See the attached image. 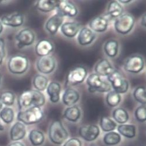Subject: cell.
<instances>
[{
    "label": "cell",
    "instance_id": "6da1fadb",
    "mask_svg": "<svg viewBox=\"0 0 146 146\" xmlns=\"http://www.w3.org/2000/svg\"><path fill=\"white\" fill-rule=\"evenodd\" d=\"M45 102V96L37 90L24 91L18 98V105L20 111L26 110L31 106L40 107Z\"/></svg>",
    "mask_w": 146,
    "mask_h": 146
},
{
    "label": "cell",
    "instance_id": "7a4b0ae2",
    "mask_svg": "<svg viewBox=\"0 0 146 146\" xmlns=\"http://www.w3.org/2000/svg\"><path fill=\"white\" fill-rule=\"evenodd\" d=\"M44 117V112L38 106H31L23 111H20L17 114V119L21 123L31 125L38 123Z\"/></svg>",
    "mask_w": 146,
    "mask_h": 146
},
{
    "label": "cell",
    "instance_id": "3957f363",
    "mask_svg": "<svg viewBox=\"0 0 146 146\" xmlns=\"http://www.w3.org/2000/svg\"><path fill=\"white\" fill-rule=\"evenodd\" d=\"M49 137L51 142L55 144H62L68 138V133L59 120H55L49 128Z\"/></svg>",
    "mask_w": 146,
    "mask_h": 146
},
{
    "label": "cell",
    "instance_id": "277c9868",
    "mask_svg": "<svg viewBox=\"0 0 146 146\" xmlns=\"http://www.w3.org/2000/svg\"><path fill=\"white\" fill-rule=\"evenodd\" d=\"M87 70L83 66H77L71 69L66 77V85L70 87L82 83L87 76Z\"/></svg>",
    "mask_w": 146,
    "mask_h": 146
},
{
    "label": "cell",
    "instance_id": "5b68a950",
    "mask_svg": "<svg viewBox=\"0 0 146 146\" xmlns=\"http://www.w3.org/2000/svg\"><path fill=\"white\" fill-rule=\"evenodd\" d=\"M135 24V19L130 14H123L117 17L114 23V27L117 33L126 35L130 33Z\"/></svg>",
    "mask_w": 146,
    "mask_h": 146
},
{
    "label": "cell",
    "instance_id": "8992f818",
    "mask_svg": "<svg viewBox=\"0 0 146 146\" xmlns=\"http://www.w3.org/2000/svg\"><path fill=\"white\" fill-rule=\"evenodd\" d=\"M86 83L88 86V90L91 93L95 92H106L111 90L110 84L105 81H103L100 77L96 74L90 75L86 80Z\"/></svg>",
    "mask_w": 146,
    "mask_h": 146
},
{
    "label": "cell",
    "instance_id": "52a82bcc",
    "mask_svg": "<svg viewBox=\"0 0 146 146\" xmlns=\"http://www.w3.org/2000/svg\"><path fill=\"white\" fill-rule=\"evenodd\" d=\"M108 80L111 83L114 90L118 94L127 92L129 88L128 82L123 79L120 72L117 70H114L108 76Z\"/></svg>",
    "mask_w": 146,
    "mask_h": 146
},
{
    "label": "cell",
    "instance_id": "ba28073f",
    "mask_svg": "<svg viewBox=\"0 0 146 146\" xmlns=\"http://www.w3.org/2000/svg\"><path fill=\"white\" fill-rule=\"evenodd\" d=\"M29 67V60L23 56H15L11 57L8 62L9 71L13 74H22Z\"/></svg>",
    "mask_w": 146,
    "mask_h": 146
},
{
    "label": "cell",
    "instance_id": "9c48e42d",
    "mask_svg": "<svg viewBox=\"0 0 146 146\" xmlns=\"http://www.w3.org/2000/svg\"><path fill=\"white\" fill-rule=\"evenodd\" d=\"M144 66V61L140 56H133L129 57L124 64V69L126 71L137 74L140 72Z\"/></svg>",
    "mask_w": 146,
    "mask_h": 146
},
{
    "label": "cell",
    "instance_id": "30bf717a",
    "mask_svg": "<svg viewBox=\"0 0 146 146\" xmlns=\"http://www.w3.org/2000/svg\"><path fill=\"white\" fill-rule=\"evenodd\" d=\"M56 66V62L54 58L51 56L41 57L37 61V67L40 72L44 74L52 73Z\"/></svg>",
    "mask_w": 146,
    "mask_h": 146
},
{
    "label": "cell",
    "instance_id": "8fae6325",
    "mask_svg": "<svg viewBox=\"0 0 146 146\" xmlns=\"http://www.w3.org/2000/svg\"><path fill=\"white\" fill-rule=\"evenodd\" d=\"M56 9L57 14L63 17L64 16L75 17L78 13L76 6L72 3L67 1H59Z\"/></svg>",
    "mask_w": 146,
    "mask_h": 146
},
{
    "label": "cell",
    "instance_id": "7c38bea8",
    "mask_svg": "<svg viewBox=\"0 0 146 146\" xmlns=\"http://www.w3.org/2000/svg\"><path fill=\"white\" fill-rule=\"evenodd\" d=\"M16 39L18 42L17 46L21 48L24 46L32 44L35 40V34L30 29H25L20 31L16 36Z\"/></svg>",
    "mask_w": 146,
    "mask_h": 146
},
{
    "label": "cell",
    "instance_id": "4fadbf2b",
    "mask_svg": "<svg viewBox=\"0 0 146 146\" xmlns=\"http://www.w3.org/2000/svg\"><path fill=\"white\" fill-rule=\"evenodd\" d=\"M79 133L85 140L92 141L96 139L100 135V129L96 125H84L80 128Z\"/></svg>",
    "mask_w": 146,
    "mask_h": 146
},
{
    "label": "cell",
    "instance_id": "5bb4252c",
    "mask_svg": "<svg viewBox=\"0 0 146 146\" xmlns=\"http://www.w3.org/2000/svg\"><path fill=\"white\" fill-rule=\"evenodd\" d=\"M35 50L38 56H46L54 50V45L49 40L42 39L36 44Z\"/></svg>",
    "mask_w": 146,
    "mask_h": 146
},
{
    "label": "cell",
    "instance_id": "9a60e30c",
    "mask_svg": "<svg viewBox=\"0 0 146 146\" xmlns=\"http://www.w3.org/2000/svg\"><path fill=\"white\" fill-rule=\"evenodd\" d=\"M80 99V94L77 91L72 88L66 89L62 96L63 103L68 106H72Z\"/></svg>",
    "mask_w": 146,
    "mask_h": 146
},
{
    "label": "cell",
    "instance_id": "2e32d148",
    "mask_svg": "<svg viewBox=\"0 0 146 146\" xmlns=\"http://www.w3.org/2000/svg\"><path fill=\"white\" fill-rule=\"evenodd\" d=\"M96 34L90 29L87 27L82 28L78 35V42L81 46H86L92 43L95 39Z\"/></svg>",
    "mask_w": 146,
    "mask_h": 146
},
{
    "label": "cell",
    "instance_id": "e0dca14e",
    "mask_svg": "<svg viewBox=\"0 0 146 146\" xmlns=\"http://www.w3.org/2000/svg\"><path fill=\"white\" fill-rule=\"evenodd\" d=\"M80 29V24L76 22H66L61 26V32L68 37L73 38L76 36Z\"/></svg>",
    "mask_w": 146,
    "mask_h": 146
},
{
    "label": "cell",
    "instance_id": "ac0fdd59",
    "mask_svg": "<svg viewBox=\"0 0 146 146\" xmlns=\"http://www.w3.org/2000/svg\"><path fill=\"white\" fill-rule=\"evenodd\" d=\"M108 24V20L106 18L102 16H97L91 20L89 25L93 31L97 33H103L107 30Z\"/></svg>",
    "mask_w": 146,
    "mask_h": 146
},
{
    "label": "cell",
    "instance_id": "d6986e66",
    "mask_svg": "<svg viewBox=\"0 0 146 146\" xmlns=\"http://www.w3.org/2000/svg\"><path fill=\"white\" fill-rule=\"evenodd\" d=\"M63 17L56 14L49 19L45 25L46 30L52 35H55L58 31L59 27L62 25Z\"/></svg>",
    "mask_w": 146,
    "mask_h": 146
},
{
    "label": "cell",
    "instance_id": "ffe728a7",
    "mask_svg": "<svg viewBox=\"0 0 146 146\" xmlns=\"http://www.w3.org/2000/svg\"><path fill=\"white\" fill-rule=\"evenodd\" d=\"M114 70L111 63L106 59H103L97 63L94 68L97 75L99 76H108Z\"/></svg>",
    "mask_w": 146,
    "mask_h": 146
},
{
    "label": "cell",
    "instance_id": "44dd1931",
    "mask_svg": "<svg viewBox=\"0 0 146 146\" xmlns=\"http://www.w3.org/2000/svg\"><path fill=\"white\" fill-rule=\"evenodd\" d=\"M24 21V17L21 14L16 13L10 16H5L1 18V22L5 26L12 27L21 26Z\"/></svg>",
    "mask_w": 146,
    "mask_h": 146
},
{
    "label": "cell",
    "instance_id": "7402d4cb",
    "mask_svg": "<svg viewBox=\"0 0 146 146\" xmlns=\"http://www.w3.org/2000/svg\"><path fill=\"white\" fill-rule=\"evenodd\" d=\"M26 134V127L21 122L16 123L11 129L10 135L12 141H18L23 139Z\"/></svg>",
    "mask_w": 146,
    "mask_h": 146
},
{
    "label": "cell",
    "instance_id": "603a6c76",
    "mask_svg": "<svg viewBox=\"0 0 146 146\" xmlns=\"http://www.w3.org/2000/svg\"><path fill=\"white\" fill-rule=\"evenodd\" d=\"M61 86L59 83L51 82L47 87V93L52 103H57L60 100Z\"/></svg>",
    "mask_w": 146,
    "mask_h": 146
},
{
    "label": "cell",
    "instance_id": "cb8c5ba5",
    "mask_svg": "<svg viewBox=\"0 0 146 146\" xmlns=\"http://www.w3.org/2000/svg\"><path fill=\"white\" fill-rule=\"evenodd\" d=\"M81 110L77 106H72L67 108L64 112V117L71 122L75 123L80 118Z\"/></svg>",
    "mask_w": 146,
    "mask_h": 146
},
{
    "label": "cell",
    "instance_id": "d4e9b609",
    "mask_svg": "<svg viewBox=\"0 0 146 146\" xmlns=\"http://www.w3.org/2000/svg\"><path fill=\"white\" fill-rule=\"evenodd\" d=\"M59 1L56 0H40L37 2V8L43 12H50L56 9Z\"/></svg>",
    "mask_w": 146,
    "mask_h": 146
},
{
    "label": "cell",
    "instance_id": "484cf974",
    "mask_svg": "<svg viewBox=\"0 0 146 146\" xmlns=\"http://www.w3.org/2000/svg\"><path fill=\"white\" fill-rule=\"evenodd\" d=\"M118 132L125 137L132 139L135 137L136 133V127L131 124H121L118 127Z\"/></svg>",
    "mask_w": 146,
    "mask_h": 146
},
{
    "label": "cell",
    "instance_id": "4316f807",
    "mask_svg": "<svg viewBox=\"0 0 146 146\" xmlns=\"http://www.w3.org/2000/svg\"><path fill=\"white\" fill-rule=\"evenodd\" d=\"M118 42L113 39L106 42L104 46V50L106 54L111 58L115 57L118 52Z\"/></svg>",
    "mask_w": 146,
    "mask_h": 146
},
{
    "label": "cell",
    "instance_id": "83f0119b",
    "mask_svg": "<svg viewBox=\"0 0 146 146\" xmlns=\"http://www.w3.org/2000/svg\"><path fill=\"white\" fill-rule=\"evenodd\" d=\"M113 117L118 123L123 124L128 121L129 114L125 109L119 108L113 111Z\"/></svg>",
    "mask_w": 146,
    "mask_h": 146
},
{
    "label": "cell",
    "instance_id": "f1b7e54d",
    "mask_svg": "<svg viewBox=\"0 0 146 146\" xmlns=\"http://www.w3.org/2000/svg\"><path fill=\"white\" fill-rule=\"evenodd\" d=\"M108 15L112 17H118L121 15H123L124 8L118 1H111L107 8Z\"/></svg>",
    "mask_w": 146,
    "mask_h": 146
},
{
    "label": "cell",
    "instance_id": "f546056e",
    "mask_svg": "<svg viewBox=\"0 0 146 146\" xmlns=\"http://www.w3.org/2000/svg\"><path fill=\"white\" fill-rule=\"evenodd\" d=\"M29 137L31 143L34 146L42 145L45 140V136L44 133L41 131L37 129L31 131Z\"/></svg>",
    "mask_w": 146,
    "mask_h": 146
},
{
    "label": "cell",
    "instance_id": "4dcf8cb0",
    "mask_svg": "<svg viewBox=\"0 0 146 146\" xmlns=\"http://www.w3.org/2000/svg\"><path fill=\"white\" fill-rule=\"evenodd\" d=\"M100 125L104 132H112L117 127V124L108 117H102L100 121Z\"/></svg>",
    "mask_w": 146,
    "mask_h": 146
},
{
    "label": "cell",
    "instance_id": "1f68e13d",
    "mask_svg": "<svg viewBox=\"0 0 146 146\" xmlns=\"http://www.w3.org/2000/svg\"><path fill=\"white\" fill-rule=\"evenodd\" d=\"M121 140V137L120 135L115 132H109L107 133L103 137L104 143L108 145H117Z\"/></svg>",
    "mask_w": 146,
    "mask_h": 146
},
{
    "label": "cell",
    "instance_id": "d6a6232c",
    "mask_svg": "<svg viewBox=\"0 0 146 146\" xmlns=\"http://www.w3.org/2000/svg\"><path fill=\"white\" fill-rule=\"evenodd\" d=\"M48 79L41 75H37L33 80V85L38 91H44L48 86Z\"/></svg>",
    "mask_w": 146,
    "mask_h": 146
},
{
    "label": "cell",
    "instance_id": "836d02e7",
    "mask_svg": "<svg viewBox=\"0 0 146 146\" xmlns=\"http://www.w3.org/2000/svg\"><path fill=\"white\" fill-rule=\"evenodd\" d=\"M121 96L120 94L117 93L114 91L108 92L106 97V102L107 105L110 107H115L120 102Z\"/></svg>",
    "mask_w": 146,
    "mask_h": 146
},
{
    "label": "cell",
    "instance_id": "e575fe53",
    "mask_svg": "<svg viewBox=\"0 0 146 146\" xmlns=\"http://www.w3.org/2000/svg\"><path fill=\"white\" fill-rule=\"evenodd\" d=\"M0 118L6 124H10L14 118V111L11 108H4L0 111Z\"/></svg>",
    "mask_w": 146,
    "mask_h": 146
},
{
    "label": "cell",
    "instance_id": "d590c367",
    "mask_svg": "<svg viewBox=\"0 0 146 146\" xmlns=\"http://www.w3.org/2000/svg\"><path fill=\"white\" fill-rule=\"evenodd\" d=\"M133 96L136 101L144 105L146 102L145 88L144 87L136 88L133 92Z\"/></svg>",
    "mask_w": 146,
    "mask_h": 146
},
{
    "label": "cell",
    "instance_id": "8d00e7d4",
    "mask_svg": "<svg viewBox=\"0 0 146 146\" xmlns=\"http://www.w3.org/2000/svg\"><path fill=\"white\" fill-rule=\"evenodd\" d=\"M15 95L10 91L3 92L0 95V102L7 106H11L14 104Z\"/></svg>",
    "mask_w": 146,
    "mask_h": 146
},
{
    "label": "cell",
    "instance_id": "74e56055",
    "mask_svg": "<svg viewBox=\"0 0 146 146\" xmlns=\"http://www.w3.org/2000/svg\"><path fill=\"white\" fill-rule=\"evenodd\" d=\"M146 110L144 105H141L138 107L135 110V115L136 119L139 122L143 123L146 119Z\"/></svg>",
    "mask_w": 146,
    "mask_h": 146
},
{
    "label": "cell",
    "instance_id": "f35d334b",
    "mask_svg": "<svg viewBox=\"0 0 146 146\" xmlns=\"http://www.w3.org/2000/svg\"><path fill=\"white\" fill-rule=\"evenodd\" d=\"M63 146H82V143L80 139L73 137L68 140Z\"/></svg>",
    "mask_w": 146,
    "mask_h": 146
},
{
    "label": "cell",
    "instance_id": "ab89813d",
    "mask_svg": "<svg viewBox=\"0 0 146 146\" xmlns=\"http://www.w3.org/2000/svg\"><path fill=\"white\" fill-rule=\"evenodd\" d=\"M5 56V42L3 38H0V65L2 64Z\"/></svg>",
    "mask_w": 146,
    "mask_h": 146
},
{
    "label": "cell",
    "instance_id": "60d3db41",
    "mask_svg": "<svg viewBox=\"0 0 146 146\" xmlns=\"http://www.w3.org/2000/svg\"><path fill=\"white\" fill-rule=\"evenodd\" d=\"M8 146H24V145L23 143H21V142L16 141V142H13V143L10 144Z\"/></svg>",
    "mask_w": 146,
    "mask_h": 146
},
{
    "label": "cell",
    "instance_id": "b9f144b4",
    "mask_svg": "<svg viewBox=\"0 0 146 146\" xmlns=\"http://www.w3.org/2000/svg\"><path fill=\"white\" fill-rule=\"evenodd\" d=\"M141 25L143 26H145V15L143 16V18H142V20H141Z\"/></svg>",
    "mask_w": 146,
    "mask_h": 146
},
{
    "label": "cell",
    "instance_id": "7bdbcfd3",
    "mask_svg": "<svg viewBox=\"0 0 146 146\" xmlns=\"http://www.w3.org/2000/svg\"><path fill=\"white\" fill-rule=\"evenodd\" d=\"M121 3H123V4H127V3H130L131 1V0H129V1H122V0H121V1H119Z\"/></svg>",
    "mask_w": 146,
    "mask_h": 146
},
{
    "label": "cell",
    "instance_id": "ee69618b",
    "mask_svg": "<svg viewBox=\"0 0 146 146\" xmlns=\"http://www.w3.org/2000/svg\"><path fill=\"white\" fill-rule=\"evenodd\" d=\"M3 24H1V23L0 22V34L1 33V32L3 31Z\"/></svg>",
    "mask_w": 146,
    "mask_h": 146
},
{
    "label": "cell",
    "instance_id": "f6af8a7d",
    "mask_svg": "<svg viewBox=\"0 0 146 146\" xmlns=\"http://www.w3.org/2000/svg\"><path fill=\"white\" fill-rule=\"evenodd\" d=\"M4 129V127L3 126V125L1 123V121H0V131H3Z\"/></svg>",
    "mask_w": 146,
    "mask_h": 146
},
{
    "label": "cell",
    "instance_id": "bcb514c9",
    "mask_svg": "<svg viewBox=\"0 0 146 146\" xmlns=\"http://www.w3.org/2000/svg\"><path fill=\"white\" fill-rule=\"evenodd\" d=\"M2 107H3V104L1 102H0V110H1Z\"/></svg>",
    "mask_w": 146,
    "mask_h": 146
},
{
    "label": "cell",
    "instance_id": "7dc6e473",
    "mask_svg": "<svg viewBox=\"0 0 146 146\" xmlns=\"http://www.w3.org/2000/svg\"><path fill=\"white\" fill-rule=\"evenodd\" d=\"M1 75L0 74V83H1Z\"/></svg>",
    "mask_w": 146,
    "mask_h": 146
},
{
    "label": "cell",
    "instance_id": "c3c4849f",
    "mask_svg": "<svg viewBox=\"0 0 146 146\" xmlns=\"http://www.w3.org/2000/svg\"><path fill=\"white\" fill-rule=\"evenodd\" d=\"M142 146H144V145H142Z\"/></svg>",
    "mask_w": 146,
    "mask_h": 146
}]
</instances>
